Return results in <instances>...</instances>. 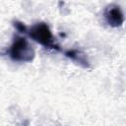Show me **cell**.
Listing matches in <instances>:
<instances>
[{
    "mask_svg": "<svg viewBox=\"0 0 126 126\" xmlns=\"http://www.w3.org/2000/svg\"><path fill=\"white\" fill-rule=\"evenodd\" d=\"M104 17L107 24L111 27H120L124 22V15L117 5H110L104 11Z\"/></svg>",
    "mask_w": 126,
    "mask_h": 126,
    "instance_id": "cell-3",
    "label": "cell"
},
{
    "mask_svg": "<svg viewBox=\"0 0 126 126\" xmlns=\"http://www.w3.org/2000/svg\"><path fill=\"white\" fill-rule=\"evenodd\" d=\"M10 57L17 62H30L32 60L34 51L25 37H16L9 49Z\"/></svg>",
    "mask_w": 126,
    "mask_h": 126,
    "instance_id": "cell-1",
    "label": "cell"
},
{
    "mask_svg": "<svg viewBox=\"0 0 126 126\" xmlns=\"http://www.w3.org/2000/svg\"><path fill=\"white\" fill-rule=\"evenodd\" d=\"M28 33L30 34V36L32 39H34L38 43H40L46 47H50V48L55 47L54 43H53L52 33L46 24L38 23V24L32 26L28 31Z\"/></svg>",
    "mask_w": 126,
    "mask_h": 126,
    "instance_id": "cell-2",
    "label": "cell"
}]
</instances>
